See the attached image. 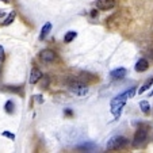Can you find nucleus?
Returning a JSON list of instances; mask_svg holds the SVG:
<instances>
[{
  "instance_id": "obj_1",
  "label": "nucleus",
  "mask_w": 153,
  "mask_h": 153,
  "mask_svg": "<svg viewBox=\"0 0 153 153\" xmlns=\"http://www.w3.org/2000/svg\"><path fill=\"white\" fill-rule=\"evenodd\" d=\"M127 144H129V140H127L126 137L115 136L108 140V142H107V145H106V149L107 150H118V149L125 148Z\"/></svg>"
},
{
  "instance_id": "obj_2",
  "label": "nucleus",
  "mask_w": 153,
  "mask_h": 153,
  "mask_svg": "<svg viewBox=\"0 0 153 153\" xmlns=\"http://www.w3.org/2000/svg\"><path fill=\"white\" fill-rule=\"evenodd\" d=\"M126 100L127 99L125 98L122 94L111 100V113H113V115L115 117V118H119V115H121L122 110H123V107H125Z\"/></svg>"
},
{
  "instance_id": "obj_3",
  "label": "nucleus",
  "mask_w": 153,
  "mask_h": 153,
  "mask_svg": "<svg viewBox=\"0 0 153 153\" xmlns=\"http://www.w3.org/2000/svg\"><path fill=\"white\" fill-rule=\"evenodd\" d=\"M69 90H71V92L75 94L79 98H83V96H85L87 94H88V87H87V84L81 83V81H73V83H71Z\"/></svg>"
},
{
  "instance_id": "obj_4",
  "label": "nucleus",
  "mask_w": 153,
  "mask_h": 153,
  "mask_svg": "<svg viewBox=\"0 0 153 153\" xmlns=\"http://www.w3.org/2000/svg\"><path fill=\"white\" fill-rule=\"evenodd\" d=\"M148 138V133L145 129H138L136 131V134H134V138H133V145L134 146H140L141 144H144L145 141H146Z\"/></svg>"
},
{
  "instance_id": "obj_5",
  "label": "nucleus",
  "mask_w": 153,
  "mask_h": 153,
  "mask_svg": "<svg viewBox=\"0 0 153 153\" xmlns=\"http://www.w3.org/2000/svg\"><path fill=\"white\" fill-rule=\"evenodd\" d=\"M95 6H96V8H99V10L108 11V10L115 7V0H96Z\"/></svg>"
},
{
  "instance_id": "obj_6",
  "label": "nucleus",
  "mask_w": 153,
  "mask_h": 153,
  "mask_svg": "<svg viewBox=\"0 0 153 153\" xmlns=\"http://www.w3.org/2000/svg\"><path fill=\"white\" fill-rule=\"evenodd\" d=\"M39 57L43 62H52V61L56 60V53L50 49H45L39 53Z\"/></svg>"
},
{
  "instance_id": "obj_7",
  "label": "nucleus",
  "mask_w": 153,
  "mask_h": 153,
  "mask_svg": "<svg viewBox=\"0 0 153 153\" xmlns=\"http://www.w3.org/2000/svg\"><path fill=\"white\" fill-rule=\"evenodd\" d=\"M110 75L114 80H122V79H125V76L127 75V71L125 69V68H118V69H114Z\"/></svg>"
},
{
  "instance_id": "obj_8",
  "label": "nucleus",
  "mask_w": 153,
  "mask_h": 153,
  "mask_svg": "<svg viewBox=\"0 0 153 153\" xmlns=\"http://www.w3.org/2000/svg\"><path fill=\"white\" fill-rule=\"evenodd\" d=\"M42 77V72H41L39 69H37V68H34V69H31V73H30V84H37L38 81H39V79Z\"/></svg>"
},
{
  "instance_id": "obj_9",
  "label": "nucleus",
  "mask_w": 153,
  "mask_h": 153,
  "mask_svg": "<svg viewBox=\"0 0 153 153\" xmlns=\"http://www.w3.org/2000/svg\"><path fill=\"white\" fill-rule=\"evenodd\" d=\"M148 68H149V62H148V60H145V58H140V60L137 61V64H136V71L137 72H145V71H148Z\"/></svg>"
},
{
  "instance_id": "obj_10",
  "label": "nucleus",
  "mask_w": 153,
  "mask_h": 153,
  "mask_svg": "<svg viewBox=\"0 0 153 153\" xmlns=\"http://www.w3.org/2000/svg\"><path fill=\"white\" fill-rule=\"evenodd\" d=\"M50 30H52V23H50V22H46V23L43 25L42 29H41L39 39H45V38H46V35L50 33Z\"/></svg>"
},
{
  "instance_id": "obj_11",
  "label": "nucleus",
  "mask_w": 153,
  "mask_h": 153,
  "mask_svg": "<svg viewBox=\"0 0 153 153\" xmlns=\"http://www.w3.org/2000/svg\"><path fill=\"white\" fill-rule=\"evenodd\" d=\"M79 150H85V152H92V150L96 149V145L92 144V142H85L83 145H79L77 146Z\"/></svg>"
},
{
  "instance_id": "obj_12",
  "label": "nucleus",
  "mask_w": 153,
  "mask_h": 153,
  "mask_svg": "<svg viewBox=\"0 0 153 153\" xmlns=\"http://www.w3.org/2000/svg\"><path fill=\"white\" fill-rule=\"evenodd\" d=\"M152 84H153V76H152L150 79H148V80L144 83V85H142L141 88L138 90V94H140V95H141V94H144L146 90H149L150 87H152Z\"/></svg>"
},
{
  "instance_id": "obj_13",
  "label": "nucleus",
  "mask_w": 153,
  "mask_h": 153,
  "mask_svg": "<svg viewBox=\"0 0 153 153\" xmlns=\"http://www.w3.org/2000/svg\"><path fill=\"white\" fill-rule=\"evenodd\" d=\"M76 37H77V33L76 31H68L67 34H65V37H64V41L67 43H69V42H72Z\"/></svg>"
},
{
  "instance_id": "obj_14",
  "label": "nucleus",
  "mask_w": 153,
  "mask_h": 153,
  "mask_svg": "<svg viewBox=\"0 0 153 153\" xmlns=\"http://www.w3.org/2000/svg\"><path fill=\"white\" fill-rule=\"evenodd\" d=\"M140 108H141V111L144 114H148V113H149V108H150L149 102H146V100L140 102Z\"/></svg>"
},
{
  "instance_id": "obj_15",
  "label": "nucleus",
  "mask_w": 153,
  "mask_h": 153,
  "mask_svg": "<svg viewBox=\"0 0 153 153\" xmlns=\"http://www.w3.org/2000/svg\"><path fill=\"white\" fill-rule=\"evenodd\" d=\"M14 102L12 100H7V103H6V106H4V110H6V113H8V114H12L14 113Z\"/></svg>"
},
{
  "instance_id": "obj_16",
  "label": "nucleus",
  "mask_w": 153,
  "mask_h": 153,
  "mask_svg": "<svg viewBox=\"0 0 153 153\" xmlns=\"http://www.w3.org/2000/svg\"><path fill=\"white\" fill-rule=\"evenodd\" d=\"M39 80H41V87H42V88L49 87V83H50V77H49V76H43L42 75V77H41Z\"/></svg>"
},
{
  "instance_id": "obj_17",
  "label": "nucleus",
  "mask_w": 153,
  "mask_h": 153,
  "mask_svg": "<svg viewBox=\"0 0 153 153\" xmlns=\"http://www.w3.org/2000/svg\"><path fill=\"white\" fill-rule=\"evenodd\" d=\"M14 19H15V12L12 11L11 14H10V16H8V18H6V20H4V22H3L1 25H3V26H10V25H11L12 22H14Z\"/></svg>"
},
{
  "instance_id": "obj_18",
  "label": "nucleus",
  "mask_w": 153,
  "mask_h": 153,
  "mask_svg": "<svg viewBox=\"0 0 153 153\" xmlns=\"http://www.w3.org/2000/svg\"><path fill=\"white\" fill-rule=\"evenodd\" d=\"M134 94H136V87H131V88H130L129 91H126V92H123V94H122V95H123L126 99H131V98H133V96H134Z\"/></svg>"
},
{
  "instance_id": "obj_19",
  "label": "nucleus",
  "mask_w": 153,
  "mask_h": 153,
  "mask_svg": "<svg viewBox=\"0 0 153 153\" xmlns=\"http://www.w3.org/2000/svg\"><path fill=\"white\" fill-rule=\"evenodd\" d=\"M3 61H4V49L0 45V62H3Z\"/></svg>"
},
{
  "instance_id": "obj_20",
  "label": "nucleus",
  "mask_w": 153,
  "mask_h": 153,
  "mask_svg": "<svg viewBox=\"0 0 153 153\" xmlns=\"http://www.w3.org/2000/svg\"><path fill=\"white\" fill-rule=\"evenodd\" d=\"M3 136H4V137H8V138H11V140H15V134L10 133V131H4Z\"/></svg>"
},
{
  "instance_id": "obj_21",
  "label": "nucleus",
  "mask_w": 153,
  "mask_h": 153,
  "mask_svg": "<svg viewBox=\"0 0 153 153\" xmlns=\"http://www.w3.org/2000/svg\"><path fill=\"white\" fill-rule=\"evenodd\" d=\"M34 98H35V100H37L38 103H43V98H42L41 95H35Z\"/></svg>"
},
{
  "instance_id": "obj_22",
  "label": "nucleus",
  "mask_w": 153,
  "mask_h": 153,
  "mask_svg": "<svg viewBox=\"0 0 153 153\" xmlns=\"http://www.w3.org/2000/svg\"><path fill=\"white\" fill-rule=\"evenodd\" d=\"M1 16H4V12L3 11H0V18H1Z\"/></svg>"
},
{
  "instance_id": "obj_23",
  "label": "nucleus",
  "mask_w": 153,
  "mask_h": 153,
  "mask_svg": "<svg viewBox=\"0 0 153 153\" xmlns=\"http://www.w3.org/2000/svg\"><path fill=\"white\" fill-rule=\"evenodd\" d=\"M1 1H4V3H8L10 0H1Z\"/></svg>"
}]
</instances>
